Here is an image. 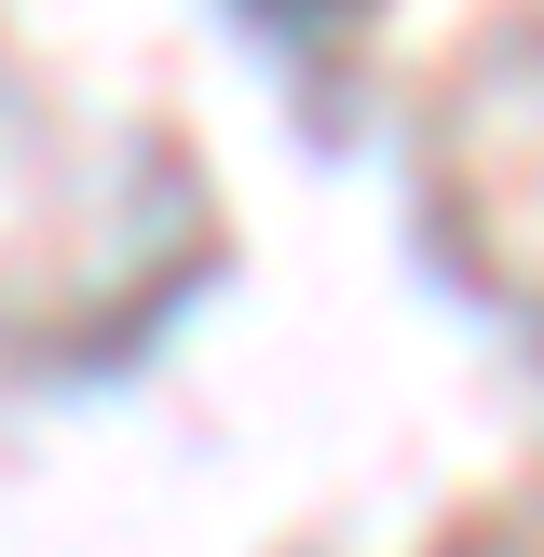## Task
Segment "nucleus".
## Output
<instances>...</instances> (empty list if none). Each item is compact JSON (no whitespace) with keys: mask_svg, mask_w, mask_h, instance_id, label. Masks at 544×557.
I'll return each mask as SVG.
<instances>
[{"mask_svg":"<svg viewBox=\"0 0 544 557\" xmlns=\"http://www.w3.org/2000/svg\"><path fill=\"white\" fill-rule=\"evenodd\" d=\"M259 27H326V14H354V0H245Z\"/></svg>","mask_w":544,"mask_h":557,"instance_id":"nucleus-1","label":"nucleus"}]
</instances>
